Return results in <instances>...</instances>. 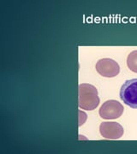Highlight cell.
Wrapping results in <instances>:
<instances>
[{"instance_id":"obj_1","label":"cell","mask_w":137,"mask_h":154,"mask_svg":"<svg viewBox=\"0 0 137 154\" xmlns=\"http://www.w3.org/2000/svg\"><path fill=\"white\" fill-rule=\"evenodd\" d=\"M98 90L88 83H82L78 87V105L85 110H93L99 105Z\"/></svg>"},{"instance_id":"obj_2","label":"cell","mask_w":137,"mask_h":154,"mask_svg":"<svg viewBox=\"0 0 137 154\" xmlns=\"http://www.w3.org/2000/svg\"><path fill=\"white\" fill-rule=\"evenodd\" d=\"M120 99L133 109H137V78L128 80L120 89Z\"/></svg>"},{"instance_id":"obj_3","label":"cell","mask_w":137,"mask_h":154,"mask_svg":"<svg viewBox=\"0 0 137 154\" xmlns=\"http://www.w3.org/2000/svg\"><path fill=\"white\" fill-rule=\"evenodd\" d=\"M123 105L117 100H107L99 108V116L104 119H117L123 113Z\"/></svg>"},{"instance_id":"obj_4","label":"cell","mask_w":137,"mask_h":154,"mask_svg":"<svg viewBox=\"0 0 137 154\" xmlns=\"http://www.w3.org/2000/svg\"><path fill=\"white\" fill-rule=\"evenodd\" d=\"M95 69L100 75L107 78L117 76L120 72L118 63L111 58H103L97 62Z\"/></svg>"},{"instance_id":"obj_5","label":"cell","mask_w":137,"mask_h":154,"mask_svg":"<svg viewBox=\"0 0 137 154\" xmlns=\"http://www.w3.org/2000/svg\"><path fill=\"white\" fill-rule=\"evenodd\" d=\"M99 132L101 136L108 140H118L124 133L123 126L114 122H104L99 126Z\"/></svg>"},{"instance_id":"obj_6","label":"cell","mask_w":137,"mask_h":154,"mask_svg":"<svg viewBox=\"0 0 137 154\" xmlns=\"http://www.w3.org/2000/svg\"><path fill=\"white\" fill-rule=\"evenodd\" d=\"M127 66L134 73H137V50L131 51L127 58Z\"/></svg>"}]
</instances>
